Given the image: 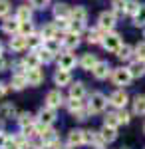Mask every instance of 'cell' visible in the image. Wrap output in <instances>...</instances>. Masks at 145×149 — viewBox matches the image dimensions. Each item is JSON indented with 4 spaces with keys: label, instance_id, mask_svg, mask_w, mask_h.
<instances>
[{
    "label": "cell",
    "instance_id": "19",
    "mask_svg": "<svg viewBox=\"0 0 145 149\" xmlns=\"http://www.w3.org/2000/svg\"><path fill=\"white\" fill-rule=\"evenodd\" d=\"M40 64H42V60H40V54L38 52H30L28 56L24 58L22 66L26 70H32V68H40Z\"/></svg>",
    "mask_w": 145,
    "mask_h": 149
},
{
    "label": "cell",
    "instance_id": "22",
    "mask_svg": "<svg viewBox=\"0 0 145 149\" xmlns=\"http://www.w3.org/2000/svg\"><path fill=\"white\" fill-rule=\"evenodd\" d=\"M70 97H74V100H84V97H86V86H84L82 81L72 84V86H70Z\"/></svg>",
    "mask_w": 145,
    "mask_h": 149
},
{
    "label": "cell",
    "instance_id": "54",
    "mask_svg": "<svg viewBox=\"0 0 145 149\" xmlns=\"http://www.w3.org/2000/svg\"><path fill=\"white\" fill-rule=\"evenodd\" d=\"M4 54V46H2V42H0V56Z\"/></svg>",
    "mask_w": 145,
    "mask_h": 149
},
{
    "label": "cell",
    "instance_id": "10",
    "mask_svg": "<svg viewBox=\"0 0 145 149\" xmlns=\"http://www.w3.org/2000/svg\"><path fill=\"white\" fill-rule=\"evenodd\" d=\"M79 46V34H74V32H66L64 38H62V48L66 52H72Z\"/></svg>",
    "mask_w": 145,
    "mask_h": 149
},
{
    "label": "cell",
    "instance_id": "24",
    "mask_svg": "<svg viewBox=\"0 0 145 149\" xmlns=\"http://www.w3.org/2000/svg\"><path fill=\"white\" fill-rule=\"evenodd\" d=\"M98 62H100V60L96 58V54H84L82 60H79V66H82L84 70H89V72H91V70L96 68Z\"/></svg>",
    "mask_w": 145,
    "mask_h": 149
},
{
    "label": "cell",
    "instance_id": "45",
    "mask_svg": "<svg viewBox=\"0 0 145 149\" xmlns=\"http://www.w3.org/2000/svg\"><path fill=\"white\" fill-rule=\"evenodd\" d=\"M84 28H86V24H84V22H72V24H70V32H74V34H82Z\"/></svg>",
    "mask_w": 145,
    "mask_h": 149
},
{
    "label": "cell",
    "instance_id": "13",
    "mask_svg": "<svg viewBox=\"0 0 145 149\" xmlns=\"http://www.w3.org/2000/svg\"><path fill=\"white\" fill-rule=\"evenodd\" d=\"M8 48H10L12 52H24L26 48H28V40L24 38V36L16 34L10 38V42H8Z\"/></svg>",
    "mask_w": 145,
    "mask_h": 149
},
{
    "label": "cell",
    "instance_id": "27",
    "mask_svg": "<svg viewBox=\"0 0 145 149\" xmlns=\"http://www.w3.org/2000/svg\"><path fill=\"white\" fill-rule=\"evenodd\" d=\"M16 115V107H14V103L6 102L0 105V117H4V119H10V117H14Z\"/></svg>",
    "mask_w": 145,
    "mask_h": 149
},
{
    "label": "cell",
    "instance_id": "12",
    "mask_svg": "<svg viewBox=\"0 0 145 149\" xmlns=\"http://www.w3.org/2000/svg\"><path fill=\"white\" fill-rule=\"evenodd\" d=\"M38 121L44 123V125H52V123L56 121V109H52V107H42L40 113H38Z\"/></svg>",
    "mask_w": 145,
    "mask_h": 149
},
{
    "label": "cell",
    "instance_id": "18",
    "mask_svg": "<svg viewBox=\"0 0 145 149\" xmlns=\"http://www.w3.org/2000/svg\"><path fill=\"white\" fill-rule=\"evenodd\" d=\"M127 70H129L131 78H141V76H145V62L143 60H133L127 66Z\"/></svg>",
    "mask_w": 145,
    "mask_h": 149
},
{
    "label": "cell",
    "instance_id": "21",
    "mask_svg": "<svg viewBox=\"0 0 145 149\" xmlns=\"http://www.w3.org/2000/svg\"><path fill=\"white\" fill-rule=\"evenodd\" d=\"M26 86H28V81H26V76H24V74H12V78H10V88L12 90L20 92Z\"/></svg>",
    "mask_w": 145,
    "mask_h": 149
},
{
    "label": "cell",
    "instance_id": "9",
    "mask_svg": "<svg viewBox=\"0 0 145 149\" xmlns=\"http://www.w3.org/2000/svg\"><path fill=\"white\" fill-rule=\"evenodd\" d=\"M24 76H26V81H28V86H40V84L44 81V72H42L40 68L26 70V72H24Z\"/></svg>",
    "mask_w": 145,
    "mask_h": 149
},
{
    "label": "cell",
    "instance_id": "39",
    "mask_svg": "<svg viewBox=\"0 0 145 149\" xmlns=\"http://www.w3.org/2000/svg\"><path fill=\"white\" fill-rule=\"evenodd\" d=\"M89 145H93V149H105L107 143L103 141V137L100 135V131H96V133H93V139H91V143H89Z\"/></svg>",
    "mask_w": 145,
    "mask_h": 149
},
{
    "label": "cell",
    "instance_id": "11",
    "mask_svg": "<svg viewBox=\"0 0 145 149\" xmlns=\"http://www.w3.org/2000/svg\"><path fill=\"white\" fill-rule=\"evenodd\" d=\"M54 84L58 88H64V86H72V74L68 70H56L54 74Z\"/></svg>",
    "mask_w": 145,
    "mask_h": 149
},
{
    "label": "cell",
    "instance_id": "46",
    "mask_svg": "<svg viewBox=\"0 0 145 149\" xmlns=\"http://www.w3.org/2000/svg\"><path fill=\"white\" fill-rule=\"evenodd\" d=\"M48 2L50 0H30V6L32 8H38V10H44L46 6H48Z\"/></svg>",
    "mask_w": 145,
    "mask_h": 149
},
{
    "label": "cell",
    "instance_id": "44",
    "mask_svg": "<svg viewBox=\"0 0 145 149\" xmlns=\"http://www.w3.org/2000/svg\"><path fill=\"white\" fill-rule=\"evenodd\" d=\"M117 119H119V125H127V123H129V119H131V115L127 113V111H125V109H119V111H117Z\"/></svg>",
    "mask_w": 145,
    "mask_h": 149
},
{
    "label": "cell",
    "instance_id": "47",
    "mask_svg": "<svg viewBox=\"0 0 145 149\" xmlns=\"http://www.w3.org/2000/svg\"><path fill=\"white\" fill-rule=\"evenodd\" d=\"M70 24H72V20H56L58 30H62V32H70Z\"/></svg>",
    "mask_w": 145,
    "mask_h": 149
},
{
    "label": "cell",
    "instance_id": "51",
    "mask_svg": "<svg viewBox=\"0 0 145 149\" xmlns=\"http://www.w3.org/2000/svg\"><path fill=\"white\" fill-rule=\"evenodd\" d=\"M6 66H8V62L4 60V54H2V56H0V72H2V70H6Z\"/></svg>",
    "mask_w": 145,
    "mask_h": 149
},
{
    "label": "cell",
    "instance_id": "56",
    "mask_svg": "<svg viewBox=\"0 0 145 149\" xmlns=\"http://www.w3.org/2000/svg\"><path fill=\"white\" fill-rule=\"evenodd\" d=\"M143 131H145V125H143Z\"/></svg>",
    "mask_w": 145,
    "mask_h": 149
},
{
    "label": "cell",
    "instance_id": "5",
    "mask_svg": "<svg viewBox=\"0 0 145 149\" xmlns=\"http://www.w3.org/2000/svg\"><path fill=\"white\" fill-rule=\"evenodd\" d=\"M107 102L112 103L115 109H125V105L129 103V95H127L125 90H115V92L109 95V100H107Z\"/></svg>",
    "mask_w": 145,
    "mask_h": 149
},
{
    "label": "cell",
    "instance_id": "29",
    "mask_svg": "<svg viewBox=\"0 0 145 149\" xmlns=\"http://www.w3.org/2000/svg\"><path fill=\"white\" fill-rule=\"evenodd\" d=\"M103 36H105V32H103V30L93 28V30H89V32H88V42H89V44H101Z\"/></svg>",
    "mask_w": 145,
    "mask_h": 149
},
{
    "label": "cell",
    "instance_id": "8",
    "mask_svg": "<svg viewBox=\"0 0 145 149\" xmlns=\"http://www.w3.org/2000/svg\"><path fill=\"white\" fill-rule=\"evenodd\" d=\"M91 74H93V78L96 80H107V76H112V66L107 64V62H98L96 64V68L91 70Z\"/></svg>",
    "mask_w": 145,
    "mask_h": 149
},
{
    "label": "cell",
    "instance_id": "16",
    "mask_svg": "<svg viewBox=\"0 0 145 149\" xmlns=\"http://www.w3.org/2000/svg\"><path fill=\"white\" fill-rule=\"evenodd\" d=\"M68 145H72V147L86 145V143H84V129H72V131L68 133Z\"/></svg>",
    "mask_w": 145,
    "mask_h": 149
},
{
    "label": "cell",
    "instance_id": "6",
    "mask_svg": "<svg viewBox=\"0 0 145 149\" xmlns=\"http://www.w3.org/2000/svg\"><path fill=\"white\" fill-rule=\"evenodd\" d=\"M76 64H78V60L72 52H64V54L58 56V70H68L70 72V70L76 68Z\"/></svg>",
    "mask_w": 145,
    "mask_h": 149
},
{
    "label": "cell",
    "instance_id": "43",
    "mask_svg": "<svg viewBox=\"0 0 145 149\" xmlns=\"http://www.w3.org/2000/svg\"><path fill=\"white\" fill-rule=\"evenodd\" d=\"M89 109H88V105H84V107H82V109H79V111H76V113H74V117H76V119H78V121H86V119H88L89 117Z\"/></svg>",
    "mask_w": 145,
    "mask_h": 149
},
{
    "label": "cell",
    "instance_id": "38",
    "mask_svg": "<svg viewBox=\"0 0 145 149\" xmlns=\"http://www.w3.org/2000/svg\"><path fill=\"white\" fill-rule=\"evenodd\" d=\"M10 12H12L10 0H0V18H8Z\"/></svg>",
    "mask_w": 145,
    "mask_h": 149
},
{
    "label": "cell",
    "instance_id": "4",
    "mask_svg": "<svg viewBox=\"0 0 145 149\" xmlns=\"http://www.w3.org/2000/svg\"><path fill=\"white\" fill-rule=\"evenodd\" d=\"M101 46L105 48L107 52H117L121 46V36L117 32H105L103 40H101Z\"/></svg>",
    "mask_w": 145,
    "mask_h": 149
},
{
    "label": "cell",
    "instance_id": "20",
    "mask_svg": "<svg viewBox=\"0 0 145 149\" xmlns=\"http://www.w3.org/2000/svg\"><path fill=\"white\" fill-rule=\"evenodd\" d=\"M16 20H20V22H32V6H28V4L18 6V10H16Z\"/></svg>",
    "mask_w": 145,
    "mask_h": 149
},
{
    "label": "cell",
    "instance_id": "33",
    "mask_svg": "<svg viewBox=\"0 0 145 149\" xmlns=\"http://www.w3.org/2000/svg\"><path fill=\"white\" fill-rule=\"evenodd\" d=\"M18 123H20V127H28V125H36L38 121H36V117H34L32 113L24 111V113L18 115Z\"/></svg>",
    "mask_w": 145,
    "mask_h": 149
},
{
    "label": "cell",
    "instance_id": "32",
    "mask_svg": "<svg viewBox=\"0 0 145 149\" xmlns=\"http://www.w3.org/2000/svg\"><path fill=\"white\" fill-rule=\"evenodd\" d=\"M64 103H66L68 111H70L72 115L76 113V111H79V109L84 107V102H82V100H74V97H68V100H66Z\"/></svg>",
    "mask_w": 145,
    "mask_h": 149
},
{
    "label": "cell",
    "instance_id": "50",
    "mask_svg": "<svg viewBox=\"0 0 145 149\" xmlns=\"http://www.w3.org/2000/svg\"><path fill=\"white\" fill-rule=\"evenodd\" d=\"M22 149H40V145L38 143H32V141H26Z\"/></svg>",
    "mask_w": 145,
    "mask_h": 149
},
{
    "label": "cell",
    "instance_id": "37",
    "mask_svg": "<svg viewBox=\"0 0 145 149\" xmlns=\"http://www.w3.org/2000/svg\"><path fill=\"white\" fill-rule=\"evenodd\" d=\"M103 125H109V127H115V129H117V127H119V119H117V111H115V113H107L105 115V119H103Z\"/></svg>",
    "mask_w": 145,
    "mask_h": 149
},
{
    "label": "cell",
    "instance_id": "7",
    "mask_svg": "<svg viewBox=\"0 0 145 149\" xmlns=\"http://www.w3.org/2000/svg\"><path fill=\"white\" fill-rule=\"evenodd\" d=\"M64 95L60 90H52V92L46 93V107H52V109H58L60 105H64Z\"/></svg>",
    "mask_w": 145,
    "mask_h": 149
},
{
    "label": "cell",
    "instance_id": "26",
    "mask_svg": "<svg viewBox=\"0 0 145 149\" xmlns=\"http://www.w3.org/2000/svg\"><path fill=\"white\" fill-rule=\"evenodd\" d=\"M115 54H117V58H119V60L127 62V60H131V58H133V48L129 46V44H121V46H119V50H117Z\"/></svg>",
    "mask_w": 145,
    "mask_h": 149
},
{
    "label": "cell",
    "instance_id": "55",
    "mask_svg": "<svg viewBox=\"0 0 145 149\" xmlns=\"http://www.w3.org/2000/svg\"><path fill=\"white\" fill-rule=\"evenodd\" d=\"M0 133H2V121H0Z\"/></svg>",
    "mask_w": 145,
    "mask_h": 149
},
{
    "label": "cell",
    "instance_id": "25",
    "mask_svg": "<svg viewBox=\"0 0 145 149\" xmlns=\"http://www.w3.org/2000/svg\"><path fill=\"white\" fill-rule=\"evenodd\" d=\"M100 135L103 137L105 143H112V141L117 139V129H115V127H109V125H103L100 129Z\"/></svg>",
    "mask_w": 145,
    "mask_h": 149
},
{
    "label": "cell",
    "instance_id": "35",
    "mask_svg": "<svg viewBox=\"0 0 145 149\" xmlns=\"http://www.w3.org/2000/svg\"><path fill=\"white\" fill-rule=\"evenodd\" d=\"M139 8H141V4H139L137 0H127V2H125V14H127V16H135V14L139 12Z\"/></svg>",
    "mask_w": 145,
    "mask_h": 149
},
{
    "label": "cell",
    "instance_id": "31",
    "mask_svg": "<svg viewBox=\"0 0 145 149\" xmlns=\"http://www.w3.org/2000/svg\"><path fill=\"white\" fill-rule=\"evenodd\" d=\"M133 113L145 115V95H135L133 97Z\"/></svg>",
    "mask_w": 145,
    "mask_h": 149
},
{
    "label": "cell",
    "instance_id": "41",
    "mask_svg": "<svg viewBox=\"0 0 145 149\" xmlns=\"http://www.w3.org/2000/svg\"><path fill=\"white\" fill-rule=\"evenodd\" d=\"M133 56H135V60H143L145 62V42H139L133 48Z\"/></svg>",
    "mask_w": 145,
    "mask_h": 149
},
{
    "label": "cell",
    "instance_id": "40",
    "mask_svg": "<svg viewBox=\"0 0 145 149\" xmlns=\"http://www.w3.org/2000/svg\"><path fill=\"white\" fill-rule=\"evenodd\" d=\"M133 24H135V26L145 28V6H141V8H139V12L133 16Z\"/></svg>",
    "mask_w": 145,
    "mask_h": 149
},
{
    "label": "cell",
    "instance_id": "30",
    "mask_svg": "<svg viewBox=\"0 0 145 149\" xmlns=\"http://www.w3.org/2000/svg\"><path fill=\"white\" fill-rule=\"evenodd\" d=\"M44 48L48 52H52L54 56H60V50H62V40H46Z\"/></svg>",
    "mask_w": 145,
    "mask_h": 149
},
{
    "label": "cell",
    "instance_id": "17",
    "mask_svg": "<svg viewBox=\"0 0 145 149\" xmlns=\"http://www.w3.org/2000/svg\"><path fill=\"white\" fill-rule=\"evenodd\" d=\"M70 16H72V8L64 4V2H60L54 6V18L56 20H70Z\"/></svg>",
    "mask_w": 145,
    "mask_h": 149
},
{
    "label": "cell",
    "instance_id": "1",
    "mask_svg": "<svg viewBox=\"0 0 145 149\" xmlns=\"http://www.w3.org/2000/svg\"><path fill=\"white\" fill-rule=\"evenodd\" d=\"M107 97L103 95L101 92H93L89 95V102H88V109L89 113H101L105 107H107Z\"/></svg>",
    "mask_w": 145,
    "mask_h": 149
},
{
    "label": "cell",
    "instance_id": "34",
    "mask_svg": "<svg viewBox=\"0 0 145 149\" xmlns=\"http://www.w3.org/2000/svg\"><path fill=\"white\" fill-rule=\"evenodd\" d=\"M125 2L127 0H112V12L115 16H123L125 14Z\"/></svg>",
    "mask_w": 145,
    "mask_h": 149
},
{
    "label": "cell",
    "instance_id": "57",
    "mask_svg": "<svg viewBox=\"0 0 145 149\" xmlns=\"http://www.w3.org/2000/svg\"><path fill=\"white\" fill-rule=\"evenodd\" d=\"M143 36H145V32H143Z\"/></svg>",
    "mask_w": 145,
    "mask_h": 149
},
{
    "label": "cell",
    "instance_id": "15",
    "mask_svg": "<svg viewBox=\"0 0 145 149\" xmlns=\"http://www.w3.org/2000/svg\"><path fill=\"white\" fill-rule=\"evenodd\" d=\"M2 30H4L6 34H10V36H16L18 30H20V20H16V16H14V18H4Z\"/></svg>",
    "mask_w": 145,
    "mask_h": 149
},
{
    "label": "cell",
    "instance_id": "23",
    "mask_svg": "<svg viewBox=\"0 0 145 149\" xmlns=\"http://www.w3.org/2000/svg\"><path fill=\"white\" fill-rule=\"evenodd\" d=\"M70 20L72 22H84L88 20V10L84 8V6H76V8H72V16H70Z\"/></svg>",
    "mask_w": 145,
    "mask_h": 149
},
{
    "label": "cell",
    "instance_id": "28",
    "mask_svg": "<svg viewBox=\"0 0 145 149\" xmlns=\"http://www.w3.org/2000/svg\"><path fill=\"white\" fill-rule=\"evenodd\" d=\"M26 40H28V48H30L32 52H38V50H42V46H44V40H42V36L32 34V36H28Z\"/></svg>",
    "mask_w": 145,
    "mask_h": 149
},
{
    "label": "cell",
    "instance_id": "53",
    "mask_svg": "<svg viewBox=\"0 0 145 149\" xmlns=\"http://www.w3.org/2000/svg\"><path fill=\"white\" fill-rule=\"evenodd\" d=\"M58 149H74V147H72V145H60Z\"/></svg>",
    "mask_w": 145,
    "mask_h": 149
},
{
    "label": "cell",
    "instance_id": "2",
    "mask_svg": "<svg viewBox=\"0 0 145 149\" xmlns=\"http://www.w3.org/2000/svg\"><path fill=\"white\" fill-rule=\"evenodd\" d=\"M115 22H117V16H115L112 10L109 12H101L100 18H98V28L103 30V32H113Z\"/></svg>",
    "mask_w": 145,
    "mask_h": 149
},
{
    "label": "cell",
    "instance_id": "42",
    "mask_svg": "<svg viewBox=\"0 0 145 149\" xmlns=\"http://www.w3.org/2000/svg\"><path fill=\"white\" fill-rule=\"evenodd\" d=\"M38 54H40V60H42L44 64H50V62H52V60L56 58L54 54H52V52H48L46 48H42V50H38Z\"/></svg>",
    "mask_w": 145,
    "mask_h": 149
},
{
    "label": "cell",
    "instance_id": "3",
    "mask_svg": "<svg viewBox=\"0 0 145 149\" xmlns=\"http://www.w3.org/2000/svg\"><path fill=\"white\" fill-rule=\"evenodd\" d=\"M133 80L131 78V74H129V70L127 68H115L112 72V81L115 86H119V88H125V86H129V81Z\"/></svg>",
    "mask_w": 145,
    "mask_h": 149
},
{
    "label": "cell",
    "instance_id": "14",
    "mask_svg": "<svg viewBox=\"0 0 145 149\" xmlns=\"http://www.w3.org/2000/svg\"><path fill=\"white\" fill-rule=\"evenodd\" d=\"M40 36H42V40H60V30H58L56 24H46L44 28H42V32H40Z\"/></svg>",
    "mask_w": 145,
    "mask_h": 149
},
{
    "label": "cell",
    "instance_id": "49",
    "mask_svg": "<svg viewBox=\"0 0 145 149\" xmlns=\"http://www.w3.org/2000/svg\"><path fill=\"white\" fill-rule=\"evenodd\" d=\"M8 90H10V86L4 84V81H0V97H4V95L8 93Z\"/></svg>",
    "mask_w": 145,
    "mask_h": 149
},
{
    "label": "cell",
    "instance_id": "52",
    "mask_svg": "<svg viewBox=\"0 0 145 149\" xmlns=\"http://www.w3.org/2000/svg\"><path fill=\"white\" fill-rule=\"evenodd\" d=\"M40 149H58V147H56V145H50V143H46V145H42Z\"/></svg>",
    "mask_w": 145,
    "mask_h": 149
},
{
    "label": "cell",
    "instance_id": "36",
    "mask_svg": "<svg viewBox=\"0 0 145 149\" xmlns=\"http://www.w3.org/2000/svg\"><path fill=\"white\" fill-rule=\"evenodd\" d=\"M18 34L24 36V38L32 36L34 34V24L32 22H20V30H18Z\"/></svg>",
    "mask_w": 145,
    "mask_h": 149
},
{
    "label": "cell",
    "instance_id": "48",
    "mask_svg": "<svg viewBox=\"0 0 145 149\" xmlns=\"http://www.w3.org/2000/svg\"><path fill=\"white\" fill-rule=\"evenodd\" d=\"M8 143H10V135L2 131V133H0V149H6V145H8Z\"/></svg>",
    "mask_w": 145,
    "mask_h": 149
}]
</instances>
